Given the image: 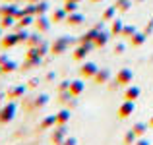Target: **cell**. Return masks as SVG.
<instances>
[{"label": "cell", "instance_id": "16", "mask_svg": "<svg viewBox=\"0 0 153 145\" xmlns=\"http://www.w3.org/2000/svg\"><path fill=\"white\" fill-rule=\"evenodd\" d=\"M66 45H68V41H56V45L52 47V52H58L60 48L64 50V48H66Z\"/></svg>", "mask_w": 153, "mask_h": 145}, {"label": "cell", "instance_id": "25", "mask_svg": "<svg viewBox=\"0 0 153 145\" xmlns=\"http://www.w3.org/2000/svg\"><path fill=\"white\" fill-rule=\"evenodd\" d=\"M70 19H72L70 23H79V21H82V18H79V16H78V18H76V16H74V18H70Z\"/></svg>", "mask_w": 153, "mask_h": 145}, {"label": "cell", "instance_id": "7", "mask_svg": "<svg viewBox=\"0 0 153 145\" xmlns=\"http://www.w3.org/2000/svg\"><path fill=\"white\" fill-rule=\"evenodd\" d=\"M83 91V81H70V95H79Z\"/></svg>", "mask_w": 153, "mask_h": 145}, {"label": "cell", "instance_id": "4", "mask_svg": "<svg viewBox=\"0 0 153 145\" xmlns=\"http://www.w3.org/2000/svg\"><path fill=\"white\" fill-rule=\"evenodd\" d=\"M97 72H99V68H97V64H93V62H85L82 66V75H85V78H87V75L93 78Z\"/></svg>", "mask_w": 153, "mask_h": 145}, {"label": "cell", "instance_id": "6", "mask_svg": "<svg viewBox=\"0 0 153 145\" xmlns=\"http://www.w3.org/2000/svg\"><path fill=\"white\" fill-rule=\"evenodd\" d=\"M18 41H19V35H6V37L2 39V47L4 48H10V47H14Z\"/></svg>", "mask_w": 153, "mask_h": 145}, {"label": "cell", "instance_id": "20", "mask_svg": "<svg viewBox=\"0 0 153 145\" xmlns=\"http://www.w3.org/2000/svg\"><path fill=\"white\" fill-rule=\"evenodd\" d=\"M124 139H126V143H134V139H136V134H134V132H128V134H126V138H124Z\"/></svg>", "mask_w": 153, "mask_h": 145}, {"label": "cell", "instance_id": "21", "mask_svg": "<svg viewBox=\"0 0 153 145\" xmlns=\"http://www.w3.org/2000/svg\"><path fill=\"white\" fill-rule=\"evenodd\" d=\"M12 21H14L12 18H4V21H2V25H0V27H10V25H12Z\"/></svg>", "mask_w": 153, "mask_h": 145}, {"label": "cell", "instance_id": "2", "mask_svg": "<svg viewBox=\"0 0 153 145\" xmlns=\"http://www.w3.org/2000/svg\"><path fill=\"white\" fill-rule=\"evenodd\" d=\"M132 78H134V72H132L130 68H122V70L116 74V83H118V85H128V83L132 81Z\"/></svg>", "mask_w": 153, "mask_h": 145}, {"label": "cell", "instance_id": "5", "mask_svg": "<svg viewBox=\"0 0 153 145\" xmlns=\"http://www.w3.org/2000/svg\"><path fill=\"white\" fill-rule=\"evenodd\" d=\"M140 93H142V91H140V87L130 85L126 91H124V99H126V101H136L140 97Z\"/></svg>", "mask_w": 153, "mask_h": 145}, {"label": "cell", "instance_id": "22", "mask_svg": "<svg viewBox=\"0 0 153 145\" xmlns=\"http://www.w3.org/2000/svg\"><path fill=\"white\" fill-rule=\"evenodd\" d=\"M64 16H66L64 12H56V14H54V21H58V19H64Z\"/></svg>", "mask_w": 153, "mask_h": 145}, {"label": "cell", "instance_id": "3", "mask_svg": "<svg viewBox=\"0 0 153 145\" xmlns=\"http://www.w3.org/2000/svg\"><path fill=\"white\" fill-rule=\"evenodd\" d=\"M134 101H124L122 104H120V108H118V116L120 118H128V116L134 112Z\"/></svg>", "mask_w": 153, "mask_h": 145}, {"label": "cell", "instance_id": "10", "mask_svg": "<svg viewBox=\"0 0 153 145\" xmlns=\"http://www.w3.org/2000/svg\"><path fill=\"white\" fill-rule=\"evenodd\" d=\"M68 118H70V112H68V110H62V112L56 114V122H58V124H66Z\"/></svg>", "mask_w": 153, "mask_h": 145}, {"label": "cell", "instance_id": "23", "mask_svg": "<svg viewBox=\"0 0 153 145\" xmlns=\"http://www.w3.org/2000/svg\"><path fill=\"white\" fill-rule=\"evenodd\" d=\"M62 145H76V139H74V138H68V139H66V141H64Z\"/></svg>", "mask_w": 153, "mask_h": 145}, {"label": "cell", "instance_id": "14", "mask_svg": "<svg viewBox=\"0 0 153 145\" xmlns=\"http://www.w3.org/2000/svg\"><path fill=\"white\" fill-rule=\"evenodd\" d=\"M23 91H25L23 87H14V89H12V91H10L8 95H10L12 99H14V97H22V95H23Z\"/></svg>", "mask_w": 153, "mask_h": 145}, {"label": "cell", "instance_id": "17", "mask_svg": "<svg viewBox=\"0 0 153 145\" xmlns=\"http://www.w3.org/2000/svg\"><path fill=\"white\" fill-rule=\"evenodd\" d=\"M14 68H16L14 62H4V64H2V72H12Z\"/></svg>", "mask_w": 153, "mask_h": 145}, {"label": "cell", "instance_id": "9", "mask_svg": "<svg viewBox=\"0 0 153 145\" xmlns=\"http://www.w3.org/2000/svg\"><path fill=\"white\" fill-rule=\"evenodd\" d=\"M132 132H134V134L136 135H143V134H146V132H147V126H146V124H134V128H132Z\"/></svg>", "mask_w": 153, "mask_h": 145}, {"label": "cell", "instance_id": "24", "mask_svg": "<svg viewBox=\"0 0 153 145\" xmlns=\"http://www.w3.org/2000/svg\"><path fill=\"white\" fill-rule=\"evenodd\" d=\"M112 14H114L112 10H107V12H105V16H103V18H105V19H108V18H112Z\"/></svg>", "mask_w": 153, "mask_h": 145}, {"label": "cell", "instance_id": "8", "mask_svg": "<svg viewBox=\"0 0 153 145\" xmlns=\"http://www.w3.org/2000/svg\"><path fill=\"white\" fill-rule=\"evenodd\" d=\"M108 75H111V72H108V70L97 72V74L93 75V78H95V83H105V79H108Z\"/></svg>", "mask_w": 153, "mask_h": 145}, {"label": "cell", "instance_id": "15", "mask_svg": "<svg viewBox=\"0 0 153 145\" xmlns=\"http://www.w3.org/2000/svg\"><path fill=\"white\" fill-rule=\"evenodd\" d=\"M64 138H66V128H62V130H58L54 134V143H58L60 139H64Z\"/></svg>", "mask_w": 153, "mask_h": 145}, {"label": "cell", "instance_id": "19", "mask_svg": "<svg viewBox=\"0 0 153 145\" xmlns=\"http://www.w3.org/2000/svg\"><path fill=\"white\" fill-rule=\"evenodd\" d=\"M54 122H56V116H52V118H47V120H43V124H41V126H43V128H47V126H52Z\"/></svg>", "mask_w": 153, "mask_h": 145}, {"label": "cell", "instance_id": "27", "mask_svg": "<svg viewBox=\"0 0 153 145\" xmlns=\"http://www.w3.org/2000/svg\"><path fill=\"white\" fill-rule=\"evenodd\" d=\"M149 126H153V116H151V120H149Z\"/></svg>", "mask_w": 153, "mask_h": 145}, {"label": "cell", "instance_id": "13", "mask_svg": "<svg viewBox=\"0 0 153 145\" xmlns=\"http://www.w3.org/2000/svg\"><path fill=\"white\" fill-rule=\"evenodd\" d=\"M105 41H107V35L101 33V35H97V37H95L93 45H95V47H101V45H105Z\"/></svg>", "mask_w": 153, "mask_h": 145}, {"label": "cell", "instance_id": "11", "mask_svg": "<svg viewBox=\"0 0 153 145\" xmlns=\"http://www.w3.org/2000/svg\"><path fill=\"white\" fill-rule=\"evenodd\" d=\"M85 54H87V47L76 48V52H74V58H76V60H82V58H85Z\"/></svg>", "mask_w": 153, "mask_h": 145}, {"label": "cell", "instance_id": "26", "mask_svg": "<svg viewBox=\"0 0 153 145\" xmlns=\"http://www.w3.org/2000/svg\"><path fill=\"white\" fill-rule=\"evenodd\" d=\"M136 145H149V143H147L146 139H142V141H136Z\"/></svg>", "mask_w": 153, "mask_h": 145}, {"label": "cell", "instance_id": "12", "mask_svg": "<svg viewBox=\"0 0 153 145\" xmlns=\"http://www.w3.org/2000/svg\"><path fill=\"white\" fill-rule=\"evenodd\" d=\"M143 41H146V37H143L142 33H134L132 35V45H142Z\"/></svg>", "mask_w": 153, "mask_h": 145}, {"label": "cell", "instance_id": "28", "mask_svg": "<svg viewBox=\"0 0 153 145\" xmlns=\"http://www.w3.org/2000/svg\"><path fill=\"white\" fill-rule=\"evenodd\" d=\"M0 37H2V27H0Z\"/></svg>", "mask_w": 153, "mask_h": 145}, {"label": "cell", "instance_id": "18", "mask_svg": "<svg viewBox=\"0 0 153 145\" xmlns=\"http://www.w3.org/2000/svg\"><path fill=\"white\" fill-rule=\"evenodd\" d=\"M134 27H122V37H130V35H134Z\"/></svg>", "mask_w": 153, "mask_h": 145}, {"label": "cell", "instance_id": "1", "mask_svg": "<svg viewBox=\"0 0 153 145\" xmlns=\"http://www.w3.org/2000/svg\"><path fill=\"white\" fill-rule=\"evenodd\" d=\"M14 114H16V104L14 103H8L6 107L0 110V124H8L12 118H14Z\"/></svg>", "mask_w": 153, "mask_h": 145}]
</instances>
